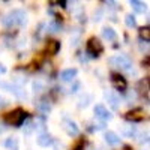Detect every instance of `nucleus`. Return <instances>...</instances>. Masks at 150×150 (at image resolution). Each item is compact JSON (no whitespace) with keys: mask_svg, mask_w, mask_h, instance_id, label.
I'll list each match as a JSON object with an SVG mask.
<instances>
[{"mask_svg":"<svg viewBox=\"0 0 150 150\" xmlns=\"http://www.w3.org/2000/svg\"><path fill=\"white\" fill-rule=\"evenodd\" d=\"M2 24L5 27H12V26H15V21H14V18H12V15L9 14V15L2 18Z\"/></svg>","mask_w":150,"mask_h":150,"instance_id":"obj_18","label":"nucleus"},{"mask_svg":"<svg viewBox=\"0 0 150 150\" xmlns=\"http://www.w3.org/2000/svg\"><path fill=\"white\" fill-rule=\"evenodd\" d=\"M95 114H96V117L98 119H101V120H110L112 116H111V112L105 108V105H102V104H98L96 107H95Z\"/></svg>","mask_w":150,"mask_h":150,"instance_id":"obj_5","label":"nucleus"},{"mask_svg":"<svg viewBox=\"0 0 150 150\" xmlns=\"http://www.w3.org/2000/svg\"><path fill=\"white\" fill-rule=\"evenodd\" d=\"M60 23L59 21H51L48 24V32H51V33H57L59 30H60Z\"/></svg>","mask_w":150,"mask_h":150,"instance_id":"obj_20","label":"nucleus"},{"mask_svg":"<svg viewBox=\"0 0 150 150\" xmlns=\"http://www.w3.org/2000/svg\"><path fill=\"white\" fill-rule=\"evenodd\" d=\"M77 74H78V71L75 69V68L65 69V71L60 72V80H62V81H72L75 77H77Z\"/></svg>","mask_w":150,"mask_h":150,"instance_id":"obj_10","label":"nucleus"},{"mask_svg":"<svg viewBox=\"0 0 150 150\" xmlns=\"http://www.w3.org/2000/svg\"><path fill=\"white\" fill-rule=\"evenodd\" d=\"M2 131H3V128H0V134H2Z\"/></svg>","mask_w":150,"mask_h":150,"instance_id":"obj_27","label":"nucleus"},{"mask_svg":"<svg viewBox=\"0 0 150 150\" xmlns=\"http://www.w3.org/2000/svg\"><path fill=\"white\" fill-rule=\"evenodd\" d=\"M102 36L105 38V39H108V41H116V39H117L116 30L111 29V27H104V29H102Z\"/></svg>","mask_w":150,"mask_h":150,"instance_id":"obj_15","label":"nucleus"},{"mask_svg":"<svg viewBox=\"0 0 150 150\" xmlns=\"http://www.w3.org/2000/svg\"><path fill=\"white\" fill-rule=\"evenodd\" d=\"M65 131H66V134L69 135V137H77L78 134H80V129H78V126H77V123L75 122H72V120H65Z\"/></svg>","mask_w":150,"mask_h":150,"instance_id":"obj_8","label":"nucleus"},{"mask_svg":"<svg viewBox=\"0 0 150 150\" xmlns=\"http://www.w3.org/2000/svg\"><path fill=\"white\" fill-rule=\"evenodd\" d=\"M108 63H110L111 66L117 68V69H129V68L132 66V62L129 60V57L123 56V54L110 57V59H108Z\"/></svg>","mask_w":150,"mask_h":150,"instance_id":"obj_2","label":"nucleus"},{"mask_svg":"<svg viewBox=\"0 0 150 150\" xmlns=\"http://www.w3.org/2000/svg\"><path fill=\"white\" fill-rule=\"evenodd\" d=\"M105 98L112 110H119V98L112 93V92H105Z\"/></svg>","mask_w":150,"mask_h":150,"instance_id":"obj_13","label":"nucleus"},{"mask_svg":"<svg viewBox=\"0 0 150 150\" xmlns=\"http://www.w3.org/2000/svg\"><path fill=\"white\" fill-rule=\"evenodd\" d=\"M39 110L44 111V112H48L50 111V105H47L45 102H42V104H39Z\"/></svg>","mask_w":150,"mask_h":150,"instance_id":"obj_23","label":"nucleus"},{"mask_svg":"<svg viewBox=\"0 0 150 150\" xmlns=\"http://www.w3.org/2000/svg\"><path fill=\"white\" fill-rule=\"evenodd\" d=\"M11 15H12V18H14L15 24H18V26H23V24H26V23H27V15H26V12L21 11V9L12 11V12H11Z\"/></svg>","mask_w":150,"mask_h":150,"instance_id":"obj_7","label":"nucleus"},{"mask_svg":"<svg viewBox=\"0 0 150 150\" xmlns=\"http://www.w3.org/2000/svg\"><path fill=\"white\" fill-rule=\"evenodd\" d=\"M104 51V45L102 42L98 39V38H90L89 42H87V53H89L92 57H98Z\"/></svg>","mask_w":150,"mask_h":150,"instance_id":"obj_3","label":"nucleus"},{"mask_svg":"<svg viewBox=\"0 0 150 150\" xmlns=\"http://www.w3.org/2000/svg\"><path fill=\"white\" fill-rule=\"evenodd\" d=\"M5 72H6V68H5L2 63H0V74H5Z\"/></svg>","mask_w":150,"mask_h":150,"instance_id":"obj_25","label":"nucleus"},{"mask_svg":"<svg viewBox=\"0 0 150 150\" xmlns=\"http://www.w3.org/2000/svg\"><path fill=\"white\" fill-rule=\"evenodd\" d=\"M2 102H3V99H2V98H0V107H2V105H3Z\"/></svg>","mask_w":150,"mask_h":150,"instance_id":"obj_26","label":"nucleus"},{"mask_svg":"<svg viewBox=\"0 0 150 150\" xmlns=\"http://www.w3.org/2000/svg\"><path fill=\"white\" fill-rule=\"evenodd\" d=\"M59 51H60V42L59 41H48V44H47V53L51 54V56H56Z\"/></svg>","mask_w":150,"mask_h":150,"instance_id":"obj_14","label":"nucleus"},{"mask_svg":"<svg viewBox=\"0 0 150 150\" xmlns=\"http://www.w3.org/2000/svg\"><path fill=\"white\" fill-rule=\"evenodd\" d=\"M104 138H105V141H107L110 146H117V144H120V137H119L116 132H112V131H107L105 135H104Z\"/></svg>","mask_w":150,"mask_h":150,"instance_id":"obj_12","label":"nucleus"},{"mask_svg":"<svg viewBox=\"0 0 150 150\" xmlns=\"http://www.w3.org/2000/svg\"><path fill=\"white\" fill-rule=\"evenodd\" d=\"M125 23H126L128 27H137V20L132 14H128L126 17H125Z\"/></svg>","mask_w":150,"mask_h":150,"instance_id":"obj_19","label":"nucleus"},{"mask_svg":"<svg viewBox=\"0 0 150 150\" xmlns=\"http://www.w3.org/2000/svg\"><path fill=\"white\" fill-rule=\"evenodd\" d=\"M129 5L135 9V12H144V9H146V6H144V3L143 2H138V0H131L129 2Z\"/></svg>","mask_w":150,"mask_h":150,"instance_id":"obj_16","label":"nucleus"},{"mask_svg":"<svg viewBox=\"0 0 150 150\" xmlns=\"http://www.w3.org/2000/svg\"><path fill=\"white\" fill-rule=\"evenodd\" d=\"M111 83L117 90H126V87H128L126 80H125L120 74H111Z\"/></svg>","mask_w":150,"mask_h":150,"instance_id":"obj_4","label":"nucleus"},{"mask_svg":"<svg viewBox=\"0 0 150 150\" xmlns=\"http://www.w3.org/2000/svg\"><path fill=\"white\" fill-rule=\"evenodd\" d=\"M0 87H3V89H6V90L11 92V93H14V95L18 96V98H26V93H24V90H21L20 87L11 86V84H6V83H0Z\"/></svg>","mask_w":150,"mask_h":150,"instance_id":"obj_11","label":"nucleus"},{"mask_svg":"<svg viewBox=\"0 0 150 150\" xmlns=\"http://www.w3.org/2000/svg\"><path fill=\"white\" fill-rule=\"evenodd\" d=\"M5 146H6L8 149H11V150H17V147H18V140L15 138V137H9V138L5 141Z\"/></svg>","mask_w":150,"mask_h":150,"instance_id":"obj_17","label":"nucleus"},{"mask_svg":"<svg viewBox=\"0 0 150 150\" xmlns=\"http://www.w3.org/2000/svg\"><path fill=\"white\" fill-rule=\"evenodd\" d=\"M107 5H108V8H111V9H114V8L117 6V3H116V2H108Z\"/></svg>","mask_w":150,"mask_h":150,"instance_id":"obj_24","label":"nucleus"},{"mask_svg":"<svg viewBox=\"0 0 150 150\" xmlns=\"http://www.w3.org/2000/svg\"><path fill=\"white\" fill-rule=\"evenodd\" d=\"M126 120L128 122H132V123H137V122H141L144 120V111L137 108V110H132L126 114Z\"/></svg>","mask_w":150,"mask_h":150,"instance_id":"obj_6","label":"nucleus"},{"mask_svg":"<svg viewBox=\"0 0 150 150\" xmlns=\"http://www.w3.org/2000/svg\"><path fill=\"white\" fill-rule=\"evenodd\" d=\"M36 143L39 144L41 147H48L50 144H53V138H51V135H50L48 132H42V134L38 135Z\"/></svg>","mask_w":150,"mask_h":150,"instance_id":"obj_9","label":"nucleus"},{"mask_svg":"<svg viewBox=\"0 0 150 150\" xmlns=\"http://www.w3.org/2000/svg\"><path fill=\"white\" fill-rule=\"evenodd\" d=\"M26 117H27V112L21 108H17L14 111L8 112L5 117V122L8 125H12V126H21L24 123V120H26Z\"/></svg>","mask_w":150,"mask_h":150,"instance_id":"obj_1","label":"nucleus"},{"mask_svg":"<svg viewBox=\"0 0 150 150\" xmlns=\"http://www.w3.org/2000/svg\"><path fill=\"white\" fill-rule=\"evenodd\" d=\"M140 35H141V38H144V39H146V42H149V39H150V33H149V27H143V29L140 30Z\"/></svg>","mask_w":150,"mask_h":150,"instance_id":"obj_21","label":"nucleus"},{"mask_svg":"<svg viewBox=\"0 0 150 150\" xmlns=\"http://www.w3.org/2000/svg\"><path fill=\"white\" fill-rule=\"evenodd\" d=\"M135 132H137L135 126H129V129H126V128H125V134H126L128 137H132V135H135Z\"/></svg>","mask_w":150,"mask_h":150,"instance_id":"obj_22","label":"nucleus"}]
</instances>
